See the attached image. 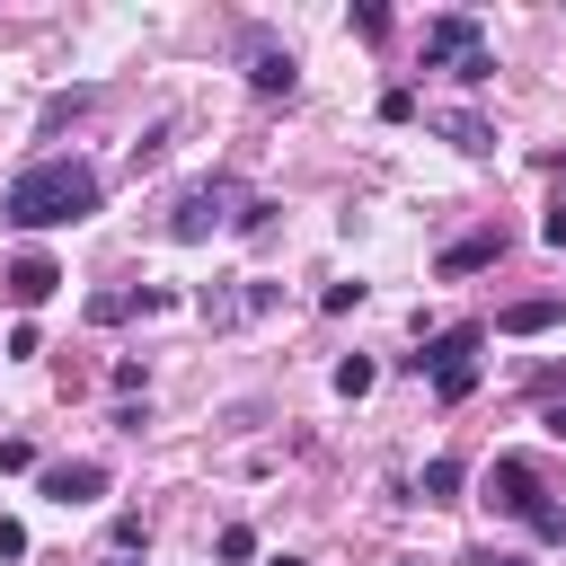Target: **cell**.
<instances>
[{
    "mask_svg": "<svg viewBox=\"0 0 566 566\" xmlns=\"http://www.w3.org/2000/svg\"><path fill=\"white\" fill-rule=\"evenodd\" d=\"M97 168L88 159H35L0 186V221L9 230H62V221H88L97 212Z\"/></svg>",
    "mask_w": 566,
    "mask_h": 566,
    "instance_id": "1",
    "label": "cell"
},
{
    "mask_svg": "<svg viewBox=\"0 0 566 566\" xmlns=\"http://www.w3.org/2000/svg\"><path fill=\"white\" fill-rule=\"evenodd\" d=\"M239 53H248V88H256V97H292V88H301L292 44H274L265 27H239Z\"/></svg>",
    "mask_w": 566,
    "mask_h": 566,
    "instance_id": "2",
    "label": "cell"
},
{
    "mask_svg": "<svg viewBox=\"0 0 566 566\" xmlns=\"http://www.w3.org/2000/svg\"><path fill=\"white\" fill-rule=\"evenodd\" d=\"M486 504H495V513H522V522H531V513L548 504V495H539V460H522V451H504V460L486 469Z\"/></svg>",
    "mask_w": 566,
    "mask_h": 566,
    "instance_id": "3",
    "label": "cell"
},
{
    "mask_svg": "<svg viewBox=\"0 0 566 566\" xmlns=\"http://www.w3.org/2000/svg\"><path fill=\"white\" fill-rule=\"evenodd\" d=\"M221 203H230V186H186V195L168 203V239H177V248H195V239H212V230L230 221Z\"/></svg>",
    "mask_w": 566,
    "mask_h": 566,
    "instance_id": "4",
    "label": "cell"
},
{
    "mask_svg": "<svg viewBox=\"0 0 566 566\" xmlns=\"http://www.w3.org/2000/svg\"><path fill=\"white\" fill-rule=\"evenodd\" d=\"M44 495L53 504H97L106 495V460H53L44 469Z\"/></svg>",
    "mask_w": 566,
    "mask_h": 566,
    "instance_id": "5",
    "label": "cell"
},
{
    "mask_svg": "<svg viewBox=\"0 0 566 566\" xmlns=\"http://www.w3.org/2000/svg\"><path fill=\"white\" fill-rule=\"evenodd\" d=\"M0 283H9V301H18V310H35V301H53V283H62V265H53L44 248H27V256H18V265H9Z\"/></svg>",
    "mask_w": 566,
    "mask_h": 566,
    "instance_id": "6",
    "label": "cell"
},
{
    "mask_svg": "<svg viewBox=\"0 0 566 566\" xmlns=\"http://www.w3.org/2000/svg\"><path fill=\"white\" fill-rule=\"evenodd\" d=\"M478 345H486V327L469 318V327H442V336H424V354H407L416 371H451V363H478Z\"/></svg>",
    "mask_w": 566,
    "mask_h": 566,
    "instance_id": "7",
    "label": "cell"
},
{
    "mask_svg": "<svg viewBox=\"0 0 566 566\" xmlns=\"http://www.w3.org/2000/svg\"><path fill=\"white\" fill-rule=\"evenodd\" d=\"M504 256V230H478V239H451L442 248V274H478V265H495Z\"/></svg>",
    "mask_w": 566,
    "mask_h": 566,
    "instance_id": "8",
    "label": "cell"
},
{
    "mask_svg": "<svg viewBox=\"0 0 566 566\" xmlns=\"http://www.w3.org/2000/svg\"><path fill=\"white\" fill-rule=\"evenodd\" d=\"M557 318H566V301H513V310H504L495 327H504V336H548Z\"/></svg>",
    "mask_w": 566,
    "mask_h": 566,
    "instance_id": "9",
    "label": "cell"
},
{
    "mask_svg": "<svg viewBox=\"0 0 566 566\" xmlns=\"http://www.w3.org/2000/svg\"><path fill=\"white\" fill-rule=\"evenodd\" d=\"M460 486H469V469H460L451 451H442V460H424V478H416V495H424V504H460Z\"/></svg>",
    "mask_w": 566,
    "mask_h": 566,
    "instance_id": "10",
    "label": "cell"
},
{
    "mask_svg": "<svg viewBox=\"0 0 566 566\" xmlns=\"http://www.w3.org/2000/svg\"><path fill=\"white\" fill-rule=\"evenodd\" d=\"M442 133H451V150H469V159H486V150H495L486 115H469V106H460V115H442Z\"/></svg>",
    "mask_w": 566,
    "mask_h": 566,
    "instance_id": "11",
    "label": "cell"
},
{
    "mask_svg": "<svg viewBox=\"0 0 566 566\" xmlns=\"http://www.w3.org/2000/svg\"><path fill=\"white\" fill-rule=\"evenodd\" d=\"M133 310H142V292H115V283H106V292H88V327H124Z\"/></svg>",
    "mask_w": 566,
    "mask_h": 566,
    "instance_id": "12",
    "label": "cell"
},
{
    "mask_svg": "<svg viewBox=\"0 0 566 566\" xmlns=\"http://www.w3.org/2000/svg\"><path fill=\"white\" fill-rule=\"evenodd\" d=\"M371 380H380V363H371V354H345V363H336V398H363Z\"/></svg>",
    "mask_w": 566,
    "mask_h": 566,
    "instance_id": "13",
    "label": "cell"
},
{
    "mask_svg": "<svg viewBox=\"0 0 566 566\" xmlns=\"http://www.w3.org/2000/svg\"><path fill=\"white\" fill-rule=\"evenodd\" d=\"M88 106H97V88H71V97H53V106H44V133H62V124H71V115H88Z\"/></svg>",
    "mask_w": 566,
    "mask_h": 566,
    "instance_id": "14",
    "label": "cell"
},
{
    "mask_svg": "<svg viewBox=\"0 0 566 566\" xmlns=\"http://www.w3.org/2000/svg\"><path fill=\"white\" fill-rule=\"evenodd\" d=\"M345 27H354V35H363V44H380V35H389V9H380V0H363V9H354V18H345Z\"/></svg>",
    "mask_w": 566,
    "mask_h": 566,
    "instance_id": "15",
    "label": "cell"
},
{
    "mask_svg": "<svg viewBox=\"0 0 566 566\" xmlns=\"http://www.w3.org/2000/svg\"><path fill=\"white\" fill-rule=\"evenodd\" d=\"M433 389H442V407H451V398H469V389H478V363H451V371H433Z\"/></svg>",
    "mask_w": 566,
    "mask_h": 566,
    "instance_id": "16",
    "label": "cell"
},
{
    "mask_svg": "<svg viewBox=\"0 0 566 566\" xmlns=\"http://www.w3.org/2000/svg\"><path fill=\"white\" fill-rule=\"evenodd\" d=\"M318 310H327V318H345V310H363V283H327V292H318Z\"/></svg>",
    "mask_w": 566,
    "mask_h": 566,
    "instance_id": "17",
    "label": "cell"
},
{
    "mask_svg": "<svg viewBox=\"0 0 566 566\" xmlns=\"http://www.w3.org/2000/svg\"><path fill=\"white\" fill-rule=\"evenodd\" d=\"M221 557H230V566H248V557H256V531H248V522H230V531H221Z\"/></svg>",
    "mask_w": 566,
    "mask_h": 566,
    "instance_id": "18",
    "label": "cell"
},
{
    "mask_svg": "<svg viewBox=\"0 0 566 566\" xmlns=\"http://www.w3.org/2000/svg\"><path fill=\"white\" fill-rule=\"evenodd\" d=\"M18 469H35V442H27V433H9V442H0V478H18Z\"/></svg>",
    "mask_w": 566,
    "mask_h": 566,
    "instance_id": "19",
    "label": "cell"
},
{
    "mask_svg": "<svg viewBox=\"0 0 566 566\" xmlns=\"http://www.w3.org/2000/svg\"><path fill=\"white\" fill-rule=\"evenodd\" d=\"M416 115V88H380V124H407Z\"/></svg>",
    "mask_w": 566,
    "mask_h": 566,
    "instance_id": "20",
    "label": "cell"
},
{
    "mask_svg": "<svg viewBox=\"0 0 566 566\" xmlns=\"http://www.w3.org/2000/svg\"><path fill=\"white\" fill-rule=\"evenodd\" d=\"M0 557H27V522H9V513H0Z\"/></svg>",
    "mask_w": 566,
    "mask_h": 566,
    "instance_id": "21",
    "label": "cell"
},
{
    "mask_svg": "<svg viewBox=\"0 0 566 566\" xmlns=\"http://www.w3.org/2000/svg\"><path fill=\"white\" fill-rule=\"evenodd\" d=\"M539 239H548V248H566V203H557V212L539 221Z\"/></svg>",
    "mask_w": 566,
    "mask_h": 566,
    "instance_id": "22",
    "label": "cell"
},
{
    "mask_svg": "<svg viewBox=\"0 0 566 566\" xmlns=\"http://www.w3.org/2000/svg\"><path fill=\"white\" fill-rule=\"evenodd\" d=\"M548 433H557V442H566V407H548Z\"/></svg>",
    "mask_w": 566,
    "mask_h": 566,
    "instance_id": "23",
    "label": "cell"
},
{
    "mask_svg": "<svg viewBox=\"0 0 566 566\" xmlns=\"http://www.w3.org/2000/svg\"><path fill=\"white\" fill-rule=\"evenodd\" d=\"M265 566H310V557H265Z\"/></svg>",
    "mask_w": 566,
    "mask_h": 566,
    "instance_id": "24",
    "label": "cell"
},
{
    "mask_svg": "<svg viewBox=\"0 0 566 566\" xmlns=\"http://www.w3.org/2000/svg\"><path fill=\"white\" fill-rule=\"evenodd\" d=\"M398 566H416V557H398Z\"/></svg>",
    "mask_w": 566,
    "mask_h": 566,
    "instance_id": "25",
    "label": "cell"
},
{
    "mask_svg": "<svg viewBox=\"0 0 566 566\" xmlns=\"http://www.w3.org/2000/svg\"><path fill=\"white\" fill-rule=\"evenodd\" d=\"M495 566H513V557H495Z\"/></svg>",
    "mask_w": 566,
    "mask_h": 566,
    "instance_id": "26",
    "label": "cell"
},
{
    "mask_svg": "<svg viewBox=\"0 0 566 566\" xmlns=\"http://www.w3.org/2000/svg\"><path fill=\"white\" fill-rule=\"evenodd\" d=\"M557 203H566V195H557Z\"/></svg>",
    "mask_w": 566,
    "mask_h": 566,
    "instance_id": "27",
    "label": "cell"
}]
</instances>
